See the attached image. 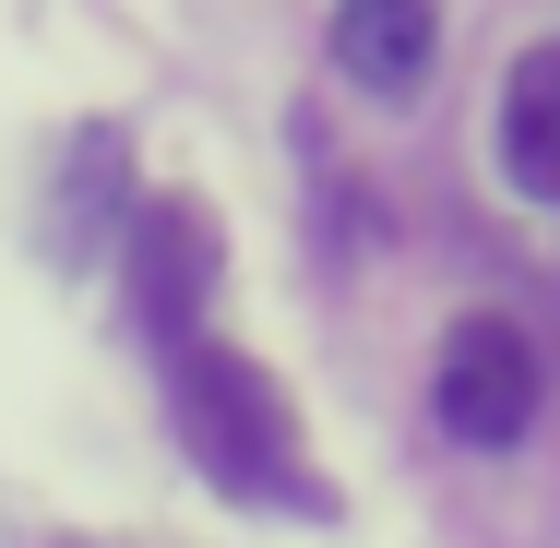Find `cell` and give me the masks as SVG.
<instances>
[{
	"label": "cell",
	"mask_w": 560,
	"mask_h": 548,
	"mask_svg": "<svg viewBox=\"0 0 560 548\" xmlns=\"http://www.w3.org/2000/svg\"><path fill=\"white\" fill-rule=\"evenodd\" d=\"M167 358V418H179V453L215 477L226 501H262V513H335V489L311 477V441H299V406L275 394V370H250L215 334H179L155 346Z\"/></svg>",
	"instance_id": "cell-1"
},
{
	"label": "cell",
	"mask_w": 560,
	"mask_h": 548,
	"mask_svg": "<svg viewBox=\"0 0 560 548\" xmlns=\"http://www.w3.org/2000/svg\"><path fill=\"white\" fill-rule=\"evenodd\" d=\"M501 167H513L525 203H560V36L525 48L513 84H501Z\"/></svg>",
	"instance_id": "cell-5"
},
{
	"label": "cell",
	"mask_w": 560,
	"mask_h": 548,
	"mask_svg": "<svg viewBox=\"0 0 560 548\" xmlns=\"http://www.w3.org/2000/svg\"><path fill=\"white\" fill-rule=\"evenodd\" d=\"M203 299H215V215L191 191H155L131 215V311L155 346H179V334H203Z\"/></svg>",
	"instance_id": "cell-3"
},
{
	"label": "cell",
	"mask_w": 560,
	"mask_h": 548,
	"mask_svg": "<svg viewBox=\"0 0 560 548\" xmlns=\"http://www.w3.org/2000/svg\"><path fill=\"white\" fill-rule=\"evenodd\" d=\"M442 60V12L430 0H335V72L358 96H418Z\"/></svg>",
	"instance_id": "cell-4"
},
{
	"label": "cell",
	"mask_w": 560,
	"mask_h": 548,
	"mask_svg": "<svg viewBox=\"0 0 560 548\" xmlns=\"http://www.w3.org/2000/svg\"><path fill=\"white\" fill-rule=\"evenodd\" d=\"M430 406H442V430L465 441V453L525 441V418H537V346L513 323H453L442 370H430Z\"/></svg>",
	"instance_id": "cell-2"
},
{
	"label": "cell",
	"mask_w": 560,
	"mask_h": 548,
	"mask_svg": "<svg viewBox=\"0 0 560 548\" xmlns=\"http://www.w3.org/2000/svg\"><path fill=\"white\" fill-rule=\"evenodd\" d=\"M108 215H119V131H72V167H60V215H48L60 263H96Z\"/></svg>",
	"instance_id": "cell-6"
}]
</instances>
